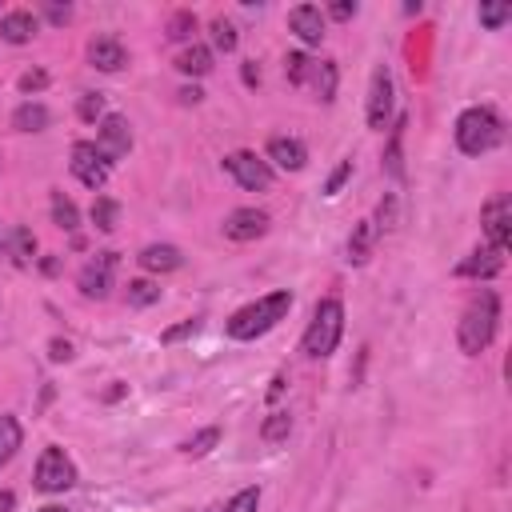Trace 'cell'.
<instances>
[{
    "label": "cell",
    "instance_id": "4316f807",
    "mask_svg": "<svg viewBox=\"0 0 512 512\" xmlns=\"http://www.w3.org/2000/svg\"><path fill=\"white\" fill-rule=\"evenodd\" d=\"M312 80H316V96H320L324 104L336 100V80H340V72H336L332 60H320V64L312 68Z\"/></svg>",
    "mask_w": 512,
    "mask_h": 512
},
{
    "label": "cell",
    "instance_id": "7bdbcfd3",
    "mask_svg": "<svg viewBox=\"0 0 512 512\" xmlns=\"http://www.w3.org/2000/svg\"><path fill=\"white\" fill-rule=\"evenodd\" d=\"M44 16H48L52 24H68V20H72V8H68V4H44Z\"/></svg>",
    "mask_w": 512,
    "mask_h": 512
},
{
    "label": "cell",
    "instance_id": "8d00e7d4",
    "mask_svg": "<svg viewBox=\"0 0 512 512\" xmlns=\"http://www.w3.org/2000/svg\"><path fill=\"white\" fill-rule=\"evenodd\" d=\"M16 88H20L24 96H32V92H44V88H48V72H44V68H28V72H20Z\"/></svg>",
    "mask_w": 512,
    "mask_h": 512
},
{
    "label": "cell",
    "instance_id": "bcb514c9",
    "mask_svg": "<svg viewBox=\"0 0 512 512\" xmlns=\"http://www.w3.org/2000/svg\"><path fill=\"white\" fill-rule=\"evenodd\" d=\"M284 392V376H272V388H268V400H280Z\"/></svg>",
    "mask_w": 512,
    "mask_h": 512
},
{
    "label": "cell",
    "instance_id": "f546056e",
    "mask_svg": "<svg viewBox=\"0 0 512 512\" xmlns=\"http://www.w3.org/2000/svg\"><path fill=\"white\" fill-rule=\"evenodd\" d=\"M216 444H220V428H216V424H212V428H200L196 436H188V440H184V456L200 460V456H208Z\"/></svg>",
    "mask_w": 512,
    "mask_h": 512
},
{
    "label": "cell",
    "instance_id": "2e32d148",
    "mask_svg": "<svg viewBox=\"0 0 512 512\" xmlns=\"http://www.w3.org/2000/svg\"><path fill=\"white\" fill-rule=\"evenodd\" d=\"M288 28L300 36V44L316 48V44L324 40V12H320L316 4H296V8L288 12Z\"/></svg>",
    "mask_w": 512,
    "mask_h": 512
},
{
    "label": "cell",
    "instance_id": "e575fe53",
    "mask_svg": "<svg viewBox=\"0 0 512 512\" xmlns=\"http://www.w3.org/2000/svg\"><path fill=\"white\" fill-rule=\"evenodd\" d=\"M76 116H80V120H88V124L104 120V96H100V92H84V96H80V104H76Z\"/></svg>",
    "mask_w": 512,
    "mask_h": 512
},
{
    "label": "cell",
    "instance_id": "d6a6232c",
    "mask_svg": "<svg viewBox=\"0 0 512 512\" xmlns=\"http://www.w3.org/2000/svg\"><path fill=\"white\" fill-rule=\"evenodd\" d=\"M288 432H292V416H288V412H268V420L260 424V436H264L268 444L288 440Z\"/></svg>",
    "mask_w": 512,
    "mask_h": 512
},
{
    "label": "cell",
    "instance_id": "f6af8a7d",
    "mask_svg": "<svg viewBox=\"0 0 512 512\" xmlns=\"http://www.w3.org/2000/svg\"><path fill=\"white\" fill-rule=\"evenodd\" d=\"M176 96H180V104H200V100H204V92H200L196 84H192V88H180Z\"/></svg>",
    "mask_w": 512,
    "mask_h": 512
},
{
    "label": "cell",
    "instance_id": "6da1fadb",
    "mask_svg": "<svg viewBox=\"0 0 512 512\" xmlns=\"http://www.w3.org/2000/svg\"><path fill=\"white\" fill-rule=\"evenodd\" d=\"M496 328H500V296H496L492 288H480V292L468 300V308L460 312V324H456V344H460V352H464V356H480V352L492 344Z\"/></svg>",
    "mask_w": 512,
    "mask_h": 512
},
{
    "label": "cell",
    "instance_id": "30bf717a",
    "mask_svg": "<svg viewBox=\"0 0 512 512\" xmlns=\"http://www.w3.org/2000/svg\"><path fill=\"white\" fill-rule=\"evenodd\" d=\"M480 224H484L488 244L500 248V252H508V240H512V200H508L504 192L492 196V200L480 208Z\"/></svg>",
    "mask_w": 512,
    "mask_h": 512
},
{
    "label": "cell",
    "instance_id": "ab89813d",
    "mask_svg": "<svg viewBox=\"0 0 512 512\" xmlns=\"http://www.w3.org/2000/svg\"><path fill=\"white\" fill-rule=\"evenodd\" d=\"M192 332H200V320L192 316V320H180V324H172V328H164L160 332V344H176V340H184V336H192Z\"/></svg>",
    "mask_w": 512,
    "mask_h": 512
},
{
    "label": "cell",
    "instance_id": "5b68a950",
    "mask_svg": "<svg viewBox=\"0 0 512 512\" xmlns=\"http://www.w3.org/2000/svg\"><path fill=\"white\" fill-rule=\"evenodd\" d=\"M116 264H120V252H112V248H104V252H92V256L84 260L80 276H76V288H80V296H88V300H104V296L112 292V280H116Z\"/></svg>",
    "mask_w": 512,
    "mask_h": 512
},
{
    "label": "cell",
    "instance_id": "4fadbf2b",
    "mask_svg": "<svg viewBox=\"0 0 512 512\" xmlns=\"http://www.w3.org/2000/svg\"><path fill=\"white\" fill-rule=\"evenodd\" d=\"M500 272H504V252L492 248V244L472 248V252L456 264V276H464V280H492V276H500Z\"/></svg>",
    "mask_w": 512,
    "mask_h": 512
},
{
    "label": "cell",
    "instance_id": "60d3db41",
    "mask_svg": "<svg viewBox=\"0 0 512 512\" xmlns=\"http://www.w3.org/2000/svg\"><path fill=\"white\" fill-rule=\"evenodd\" d=\"M48 360H52V364H64V360H72V344H68L64 336L48 340Z\"/></svg>",
    "mask_w": 512,
    "mask_h": 512
},
{
    "label": "cell",
    "instance_id": "4dcf8cb0",
    "mask_svg": "<svg viewBox=\"0 0 512 512\" xmlns=\"http://www.w3.org/2000/svg\"><path fill=\"white\" fill-rule=\"evenodd\" d=\"M208 32H212V48L216 52H236V24L232 20H224V16H216L212 24H208Z\"/></svg>",
    "mask_w": 512,
    "mask_h": 512
},
{
    "label": "cell",
    "instance_id": "cb8c5ba5",
    "mask_svg": "<svg viewBox=\"0 0 512 512\" xmlns=\"http://www.w3.org/2000/svg\"><path fill=\"white\" fill-rule=\"evenodd\" d=\"M8 256H12V264H32L36 260V236L28 232V228H12V236H8Z\"/></svg>",
    "mask_w": 512,
    "mask_h": 512
},
{
    "label": "cell",
    "instance_id": "7c38bea8",
    "mask_svg": "<svg viewBox=\"0 0 512 512\" xmlns=\"http://www.w3.org/2000/svg\"><path fill=\"white\" fill-rule=\"evenodd\" d=\"M220 228H224L228 240L248 244V240H260V236L268 232V212H260V208H236V212L224 216Z\"/></svg>",
    "mask_w": 512,
    "mask_h": 512
},
{
    "label": "cell",
    "instance_id": "d6986e66",
    "mask_svg": "<svg viewBox=\"0 0 512 512\" xmlns=\"http://www.w3.org/2000/svg\"><path fill=\"white\" fill-rule=\"evenodd\" d=\"M376 228H372V220H360V224H352V236H348V264H364L368 256H372V248H376Z\"/></svg>",
    "mask_w": 512,
    "mask_h": 512
},
{
    "label": "cell",
    "instance_id": "5bb4252c",
    "mask_svg": "<svg viewBox=\"0 0 512 512\" xmlns=\"http://www.w3.org/2000/svg\"><path fill=\"white\" fill-rule=\"evenodd\" d=\"M264 160L272 168H280V172H300L308 164V148L296 136H272L268 148H264Z\"/></svg>",
    "mask_w": 512,
    "mask_h": 512
},
{
    "label": "cell",
    "instance_id": "b9f144b4",
    "mask_svg": "<svg viewBox=\"0 0 512 512\" xmlns=\"http://www.w3.org/2000/svg\"><path fill=\"white\" fill-rule=\"evenodd\" d=\"M328 16H332V20H352V16H356V0H336V4H328Z\"/></svg>",
    "mask_w": 512,
    "mask_h": 512
},
{
    "label": "cell",
    "instance_id": "44dd1931",
    "mask_svg": "<svg viewBox=\"0 0 512 512\" xmlns=\"http://www.w3.org/2000/svg\"><path fill=\"white\" fill-rule=\"evenodd\" d=\"M176 68H180L184 76H208V72H212V48L188 44V48L176 56Z\"/></svg>",
    "mask_w": 512,
    "mask_h": 512
},
{
    "label": "cell",
    "instance_id": "681fc988",
    "mask_svg": "<svg viewBox=\"0 0 512 512\" xmlns=\"http://www.w3.org/2000/svg\"><path fill=\"white\" fill-rule=\"evenodd\" d=\"M36 512H68V508H60V504H44V508H36Z\"/></svg>",
    "mask_w": 512,
    "mask_h": 512
},
{
    "label": "cell",
    "instance_id": "74e56055",
    "mask_svg": "<svg viewBox=\"0 0 512 512\" xmlns=\"http://www.w3.org/2000/svg\"><path fill=\"white\" fill-rule=\"evenodd\" d=\"M372 228L376 232H388V228H396V196L388 192L384 200H380V208H376V220H372Z\"/></svg>",
    "mask_w": 512,
    "mask_h": 512
},
{
    "label": "cell",
    "instance_id": "3957f363",
    "mask_svg": "<svg viewBox=\"0 0 512 512\" xmlns=\"http://www.w3.org/2000/svg\"><path fill=\"white\" fill-rule=\"evenodd\" d=\"M456 148L464 152V156H484V152H492V148H500L504 144V120H500V112L496 108H488V104H476V108H464L460 116H456Z\"/></svg>",
    "mask_w": 512,
    "mask_h": 512
},
{
    "label": "cell",
    "instance_id": "c3c4849f",
    "mask_svg": "<svg viewBox=\"0 0 512 512\" xmlns=\"http://www.w3.org/2000/svg\"><path fill=\"white\" fill-rule=\"evenodd\" d=\"M120 396H124V384H116V388L104 392V400H120Z\"/></svg>",
    "mask_w": 512,
    "mask_h": 512
},
{
    "label": "cell",
    "instance_id": "52a82bcc",
    "mask_svg": "<svg viewBox=\"0 0 512 512\" xmlns=\"http://www.w3.org/2000/svg\"><path fill=\"white\" fill-rule=\"evenodd\" d=\"M72 484H76V464H72V456H68L64 448L48 444V448L40 452V460H36V488H40V492H64V488H72Z\"/></svg>",
    "mask_w": 512,
    "mask_h": 512
},
{
    "label": "cell",
    "instance_id": "9a60e30c",
    "mask_svg": "<svg viewBox=\"0 0 512 512\" xmlns=\"http://www.w3.org/2000/svg\"><path fill=\"white\" fill-rule=\"evenodd\" d=\"M88 64L96 72H120L128 64V48L116 36H92L88 40Z\"/></svg>",
    "mask_w": 512,
    "mask_h": 512
},
{
    "label": "cell",
    "instance_id": "83f0119b",
    "mask_svg": "<svg viewBox=\"0 0 512 512\" xmlns=\"http://www.w3.org/2000/svg\"><path fill=\"white\" fill-rule=\"evenodd\" d=\"M52 220H56V228H64V232H76V228H80V212H76V204H72L64 192H52Z\"/></svg>",
    "mask_w": 512,
    "mask_h": 512
},
{
    "label": "cell",
    "instance_id": "d4e9b609",
    "mask_svg": "<svg viewBox=\"0 0 512 512\" xmlns=\"http://www.w3.org/2000/svg\"><path fill=\"white\" fill-rule=\"evenodd\" d=\"M92 224H96L100 232H116V224H120V204H116L112 196H96V200H92Z\"/></svg>",
    "mask_w": 512,
    "mask_h": 512
},
{
    "label": "cell",
    "instance_id": "ba28073f",
    "mask_svg": "<svg viewBox=\"0 0 512 512\" xmlns=\"http://www.w3.org/2000/svg\"><path fill=\"white\" fill-rule=\"evenodd\" d=\"M392 68L388 64H376L372 76H368V104H364V116H368V128L384 132L388 120H392Z\"/></svg>",
    "mask_w": 512,
    "mask_h": 512
},
{
    "label": "cell",
    "instance_id": "9c48e42d",
    "mask_svg": "<svg viewBox=\"0 0 512 512\" xmlns=\"http://www.w3.org/2000/svg\"><path fill=\"white\" fill-rule=\"evenodd\" d=\"M72 176L84 184V188H92V192H100L104 184H108V172H112V164H108V156L92 144V140H76L72 144Z\"/></svg>",
    "mask_w": 512,
    "mask_h": 512
},
{
    "label": "cell",
    "instance_id": "7a4b0ae2",
    "mask_svg": "<svg viewBox=\"0 0 512 512\" xmlns=\"http://www.w3.org/2000/svg\"><path fill=\"white\" fill-rule=\"evenodd\" d=\"M288 308H292V292H288V288H276V292H268V296H260V300H252V304H244V308H236V312L228 316L224 332H228L232 340H260L264 332H272V328L288 316Z\"/></svg>",
    "mask_w": 512,
    "mask_h": 512
},
{
    "label": "cell",
    "instance_id": "ac0fdd59",
    "mask_svg": "<svg viewBox=\"0 0 512 512\" xmlns=\"http://www.w3.org/2000/svg\"><path fill=\"white\" fill-rule=\"evenodd\" d=\"M136 260H140L144 272H160L164 276V272H176L184 264V252L176 244H148V248H140Z\"/></svg>",
    "mask_w": 512,
    "mask_h": 512
},
{
    "label": "cell",
    "instance_id": "277c9868",
    "mask_svg": "<svg viewBox=\"0 0 512 512\" xmlns=\"http://www.w3.org/2000/svg\"><path fill=\"white\" fill-rule=\"evenodd\" d=\"M340 336H344V304L336 296H324L312 308V320H308V328L300 336V352L312 356V360H324V356L336 352Z\"/></svg>",
    "mask_w": 512,
    "mask_h": 512
},
{
    "label": "cell",
    "instance_id": "ffe728a7",
    "mask_svg": "<svg viewBox=\"0 0 512 512\" xmlns=\"http://www.w3.org/2000/svg\"><path fill=\"white\" fill-rule=\"evenodd\" d=\"M48 120H52V112H48L40 100H24V104L12 112V128H16V132H40V128H48Z\"/></svg>",
    "mask_w": 512,
    "mask_h": 512
},
{
    "label": "cell",
    "instance_id": "484cf974",
    "mask_svg": "<svg viewBox=\"0 0 512 512\" xmlns=\"http://www.w3.org/2000/svg\"><path fill=\"white\" fill-rule=\"evenodd\" d=\"M196 28H200V20H196V12H188V8H180V12L168 16V40H176V44L192 40Z\"/></svg>",
    "mask_w": 512,
    "mask_h": 512
},
{
    "label": "cell",
    "instance_id": "f907efd6",
    "mask_svg": "<svg viewBox=\"0 0 512 512\" xmlns=\"http://www.w3.org/2000/svg\"><path fill=\"white\" fill-rule=\"evenodd\" d=\"M0 256H8V240H4V232H0Z\"/></svg>",
    "mask_w": 512,
    "mask_h": 512
},
{
    "label": "cell",
    "instance_id": "7402d4cb",
    "mask_svg": "<svg viewBox=\"0 0 512 512\" xmlns=\"http://www.w3.org/2000/svg\"><path fill=\"white\" fill-rule=\"evenodd\" d=\"M400 144H404V116L392 124V136H388V148H384V172L396 176V180L404 176V148Z\"/></svg>",
    "mask_w": 512,
    "mask_h": 512
},
{
    "label": "cell",
    "instance_id": "836d02e7",
    "mask_svg": "<svg viewBox=\"0 0 512 512\" xmlns=\"http://www.w3.org/2000/svg\"><path fill=\"white\" fill-rule=\"evenodd\" d=\"M312 68H316V64H312L304 52H288V56H284V76H288L292 84H308Z\"/></svg>",
    "mask_w": 512,
    "mask_h": 512
},
{
    "label": "cell",
    "instance_id": "1f68e13d",
    "mask_svg": "<svg viewBox=\"0 0 512 512\" xmlns=\"http://www.w3.org/2000/svg\"><path fill=\"white\" fill-rule=\"evenodd\" d=\"M156 300H160V284H152V280H128V304L132 308H148Z\"/></svg>",
    "mask_w": 512,
    "mask_h": 512
},
{
    "label": "cell",
    "instance_id": "f35d334b",
    "mask_svg": "<svg viewBox=\"0 0 512 512\" xmlns=\"http://www.w3.org/2000/svg\"><path fill=\"white\" fill-rule=\"evenodd\" d=\"M348 176H352V160H340V164L332 168V176L324 180V196H336V192L348 184Z\"/></svg>",
    "mask_w": 512,
    "mask_h": 512
},
{
    "label": "cell",
    "instance_id": "7dc6e473",
    "mask_svg": "<svg viewBox=\"0 0 512 512\" xmlns=\"http://www.w3.org/2000/svg\"><path fill=\"white\" fill-rule=\"evenodd\" d=\"M12 504H16V496L12 492H0V512H12Z\"/></svg>",
    "mask_w": 512,
    "mask_h": 512
},
{
    "label": "cell",
    "instance_id": "e0dca14e",
    "mask_svg": "<svg viewBox=\"0 0 512 512\" xmlns=\"http://www.w3.org/2000/svg\"><path fill=\"white\" fill-rule=\"evenodd\" d=\"M36 28H40V20L28 8H16V12L0 16V40H8V44H28L36 36Z\"/></svg>",
    "mask_w": 512,
    "mask_h": 512
},
{
    "label": "cell",
    "instance_id": "8992f818",
    "mask_svg": "<svg viewBox=\"0 0 512 512\" xmlns=\"http://www.w3.org/2000/svg\"><path fill=\"white\" fill-rule=\"evenodd\" d=\"M224 172H228L240 188H248V192H268L272 180H276L272 164H268L264 156H256V152H244V148L224 156Z\"/></svg>",
    "mask_w": 512,
    "mask_h": 512
},
{
    "label": "cell",
    "instance_id": "d590c367",
    "mask_svg": "<svg viewBox=\"0 0 512 512\" xmlns=\"http://www.w3.org/2000/svg\"><path fill=\"white\" fill-rule=\"evenodd\" d=\"M260 508V488L252 484V488H240L228 504H224V512H256Z\"/></svg>",
    "mask_w": 512,
    "mask_h": 512
},
{
    "label": "cell",
    "instance_id": "8fae6325",
    "mask_svg": "<svg viewBox=\"0 0 512 512\" xmlns=\"http://www.w3.org/2000/svg\"><path fill=\"white\" fill-rule=\"evenodd\" d=\"M96 148L108 156V164H116L120 156H128V152H132V124H128L120 112H108V116L100 120Z\"/></svg>",
    "mask_w": 512,
    "mask_h": 512
},
{
    "label": "cell",
    "instance_id": "f1b7e54d",
    "mask_svg": "<svg viewBox=\"0 0 512 512\" xmlns=\"http://www.w3.org/2000/svg\"><path fill=\"white\" fill-rule=\"evenodd\" d=\"M476 16H480L484 28H504L512 20V4H504V0H480Z\"/></svg>",
    "mask_w": 512,
    "mask_h": 512
},
{
    "label": "cell",
    "instance_id": "ee69618b",
    "mask_svg": "<svg viewBox=\"0 0 512 512\" xmlns=\"http://www.w3.org/2000/svg\"><path fill=\"white\" fill-rule=\"evenodd\" d=\"M240 80H244L248 88L260 84V68H256V60H244V64H240Z\"/></svg>",
    "mask_w": 512,
    "mask_h": 512
},
{
    "label": "cell",
    "instance_id": "603a6c76",
    "mask_svg": "<svg viewBox=\"0 0 512 512\" xmlns=\"http://www.w3.org/2000/svg\"><path fill=\"white\" fill-rule=\"evenodd\" d=\"M24 444V428L16 416H0V468L16 456V448Z\"/></svg>",
    "mask_w": 512,
    "mask_h": 512
}]
</instances>
